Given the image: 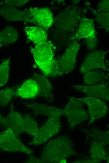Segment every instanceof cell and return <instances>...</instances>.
<instances>
[{
    "label": "cell",
    "mask_w": 109,
    "mask_h": 163,
    "mask_svg": "<svg viewBox=\"0 0 109 163\" xmlns=\"http://www.w3.org/2000/svg\"><path fill=\"white\" fill-rule=\"evenodd\" d=\"M33 54L36 64L44 74L51 76L55 60L54 46L51 42L48 41L37 45Z\"/></svg>",
    "instance_id": "obj_3"
},
{
    "label": "cell",
    "mask_w": 109,
    "mask_h": 163,
    "mask_svg": "<svg viewBox=\"0 0 109 163\" xmlns=\"http://www.w3.org/2000/svg\"><path fill=\"white\" fill-rule=\"evenodd\" d=\"M15 91L12 87H7L0 90V107L8 104L16 95Z\"/></svg>",
    "instance_id": "obj_23"
},
{
    "label": "cell",
    "mask_w": 109,
    "mask_h": 163,
    "mask_svg": "<svg viewBox=\"0 0 109 163\" xmlns=\"http://www.w3.org/2000/svg\"><path fill=\"white\" fill-rule=\"evenodd\" d=\"M90 144L91 156L93 162H99L108 159L107 154L104 145L94 139Z\"/></svg>",
    "instance_id": "obj_19"
},
{
    "label": "cell",
    "mask_w": 109,
    "mask_h": 163,
    "mask_svg": "<svg viewBox=\"0 0 109 163\" xmlns=\"http://www.w3.org/2000/svg\"><path fill=\"white\" fill-rule=\"evenodd\" d=\"M33 78L38 84L39 91V95L45 99H53L54 95L52 86L48 79L38 73L34 74Z\"/></svg>",
    "instance_id": "obj_16"
},
{
    "label": "cell",
    "mask_w": 109,
    "mask_h": 163,
    "mask_svg": "<svg viewBox=\"0 0 109 163\" xmlns=\"http://www.w3.org/2000/svg\"><path fill=\"white\" fill-rule=\"evenodd\" d=\"M71 140L67 136H59L51 140L43 148L40 162L61 163L65 159L76 154Z\"/></svg>",
    "instance_id": "obj_1"
},
{
    "label": "cell",
    "mask_w": 109,
    "mask_h": 163,
    "mask_svg": "<svg viewBox=\"0 0 109 163\" xmlns=\"http://www.w3.org/2000/svg\"><path fill=\"white\" fill-rule=\"evenodd\" d=\"M76 98L86 104L88 108L90 118L88 125L105 117L106 114L108 109L107 105L101 99L91 97Z\"/></svg>",
    "instance_id": "obj_9"
},
{
    "label": "cell",
    "mask_w": 109,
    "mask_h": 163,
    "mask_svg": "<svg viewBox=\"0 0 109 163\" xmlns=\"http://www.w3.org/2000/svg\"><path fill=\"white\" fill-rule=\"evenodd\" d=\"M10 60H4L0 65V87L5 85L7 83L9 75Z\"/></svg>",
    "instance_id": "obj_24"
},
{
    "label": "cell",
    "mask_w": 109,
    "mask_h": 163,
    "mask_svg": "<svg viewBox=\"0 0 109 163\" xmlns=\"http://www.w3.org/2000/svg\"><path fill=\"white\" fill-rule=\"evenodd\" d=\"M94 140H96L104 145L109 143L108 131H104L97 129H92L89 132L88 134Z\"/></svg>",
    "instance_id": "obj_25"
},
{
    "label": "cell",
    "mask_w": 109,
    "mask_h": 163,
    "mask_svg": "<svg viewBox=\"0 0 109 163\" xmlns=\"http://www.w3.org/2000/svg\"><path fill=\"white\" fill-rule=\"evenodd\" d=\"M16 95L24 98H34L39 95V91L36 82L33 79L27 80L15 91Z\"/></svg>",
    "instance_id": "obj_15"
},
{
    "label": "cell",
    "mask_w": 109,
    "mask_h": 163,
    "mask_svg": "<svg viewBox=\"0 0 109 163\" xmlns=\"http://www.w3.org/2000/svg\"><path fill=\"white\" fill-rule=\"evenodd\" d=\"M106 51L96 50L88 53L86 56L80 67V72L85 74L96 70H101L106 72L109 68L105 62Z\"/></svg>",
    "instance_id": "obj_8"
},
{
    "label": "cell",
    "mask_w": 109,
    "mask_h": 163,
    "mask_svg": "<svg viewBox=\"0 0 109 163\" xmlns=\"http://www.w3.org/2000/svg\"><path fill=\"white\" fill-rule=\"evenodd\" d=\"M92 11L95 19L100 25L103 28L106 32L109 31V12H103L93 10Z\"/></svg>",
    "instance_id": "obj_22"
},
{
    "label": "cell",
    "mask_w": 109,
    "mask_h": 163,
    "mask_svg": "<svg viewBox=\"0 0 109 163\" xmlns=\"http://www.w3.org/2000/svg\"><path fill=\"white\" fill-rule=\"evenodd\" d=\"M34 23L43 28L50 27L54 22L51 10L48 8H33Z\"/></svg>",
    "instance_id": "obj_12"
},
{
    "label": "cell",
    "mask_w": 109,
    "mask_h": 163,
    "mask_svg": "<svg viewBox=\"0 0 109 163\" xmlns=\"http://www.w3.org/2000/svg\"><path fill=\"white\" fill-rule=\"evenodd\" d=\"M22 116L24 120L25 132L33 137L39 128L38 124L29 116L23 115Z\"/></svg>",
    "instance_id": "obj_21"
},
{
    "label": "cell",
    "mask_w": 109,
    "mask_h": 163,
    "mask_svg": "<svg viewBox=\"0 0 109 163\" xmlns=\"http://www.w3.org/2000/svg\"><path fill=\"white\" fill-rule=\"evenodd\" d=\"M61 124L60 118L49 117L44 124L39 128L29 144L38 146L47 141L60 130Z\"/></svg>",
    "instance_id": "obj_7"
},
{
    "label": "cell",
    "mask_w": 109,
    "mask_h": 163,
    "mask_svg": "<svg viewBox=\"0 0 109 163\" xmlns=\"http://www.w3.org/2000/svg\"><path fill=\"white\" fill-rule=\"evenodd\" d=\"M24 30L28 38L37 45L47 41L48 34L43 28L37 26H26Z\"/></svg>",
    "instance_id": "obj_17"
},
{
    "label": "cell",
    "mask_w": 109,
    "mask_h": 163,
    "mask_svg": "<svg viewBox=\"0 0 109 163\" xmlns=\"http://www.w3.org/2000/svg\"><path fill=\"white\" fill-rule=\"evenodd\" d=\"M109 1L108 0H102L100 2L97 6V11L103 12H109Z\"/></svg>",
    "instance_id": "obj_27"
},
{
    "label": "cell",
    "mask_w": 109,
    "mask_h": 163,
    "mask_svg": "<svg viewBox=\"0 0 109 163\" xmlns=\"http://www.w3.org/2000/svg\"><path fill=\"white\" fill-rule=\"evenodd\" d=\"M18 134L10 129H7L0 133V149L8 152H21L31 155L33 150L24 145Z\"/></svg>",
    "instance_id": "obj_6"
},
{
    "label": "cell",
    "mask_w": 109,
    "mask_h": 163,
    "mask_svg": "<svg viewBox=\"0 0 109 163\" xmlns=\"http://www.w3.org/2000/svg\"><path fill=\"white\" fill-rule=\"evenodd\" d=\"M106 72L98 70H92L84 74V80L86 85H93L106 83L108 79L109 74Z\"/></svg>",
    "instance_id": "obj_18"
},
{
    "label": "cell",
    "mask_w": 109,
    "mask_h": 163,
    "mask_svg": "<svg viewBox=\"0 0 109 163\" xmlns=\"http://www.w3.org/2000/svg\"><path fill=\"white\" fill-rule=\"evenodd\" d=\"M3 118L2 117V116L0 114V121L1 122L3 119Z\"/></svg>",
    "instance_id": "obj_29"
},
{
    "label": "cell",
    "mask_w": 109,
    "mask_h": 163,
    "mask_svg": "<svg viewBox=\"0 0 109 163\" xmlns=\"http://www.w3.org/2000/svg\"><path fill=\"white\" fill-rule=\"evenodd\" d=\"M0 36L4 45L11 44L16 41L18 34L17 30L11 26H7L0 31Z\"/></svg>",
    "instance_id": "obj_20"
},
{
    "label": "cell",
    "mask_w": 109,
    "mask_h": 163,
    "mask_svg": "<svg viewBox=\"0 0 109 163\" xmlns=\"http://www.w3.org/2000/svg\"><path fill=\"white\" fill-rule=\"evenodd\" d=\"M81 8L75 6H70L61 11L56 16L55 22L60 29L73 31L77 30L81 20Z\"/></svg>",
    "instance_id": "obj_4"
},
{
    "label": "cell",
    "mask_w": 109,
    "mask_h": 163,
    "mask_svg": "<svg viewBox=\"0 0 109 163\" xmlns=\"http://www.w3.org/2000/svg\"><path fill=\"white\" fill-rule=\"evenodd\" d=\"M3 45H4L3 43V42H2V39H1L0 36V48L2 47Z\"/></svg>",
    "instance_id": "obj_28"
},
{
    "label": "cell",
    "mask_w": 109,
    "mask_h": 163,
    "mask_svg": "<svg viewBox=\"0 0 109 163\" xmlns=\"http://www.w3.org/2000/svg\"><path fill=\"white\" fill-rule=\"evenodd\" d=\"M26 106L37 114L49 117L60 118L63 115V109L38 103H27Z\"/></svg>",
    "instance_id": "obj_13"
},
{
    "label": "cell",
    "mask_w": 109,
    "mask_h": 163,
    "mask_svg": "<svg viewBox=\"0 0 109 163\" xmlns=\"http://www.w3.org/2000/svg\"><path fill=\"white\" fill-rule=\"evenodd\" d=\"M94 21L86 17L81 18L75 35L78 39L95 37Z\"/></svg>",
    "instance_id": "obj_14"
},
{
    "label": "cell",
    "mask_w": 109,
    "mask_h": 163,
    "mask_svg": "<svg viewBox=\"0 0 109 163\" xmlns=\"http://www.w3.org/2000/svg\"><path fill=\"white\" fill-rule=\"evenodd\" d=\"M80 44L76 41L71 43L58 60H55L51 76H60L71 72L76 64Z\"/></svg>",
    "instance_id": "obj_2"
},
{
    "label": "cell",
    "mask_w": 109,
    "mask_h": 163,
    "mask_svg": "<svg viewBox=\"0 0 109 163\" xmlns=\"http://www.w3.org/2000/svg\"><path fill=\"white\" fill-rule=\"evenodd\" d=\"M63 115L67 119L68 124L71 129L87 120L88 115L83 105V103L76 97H71L63 109Z\"/></svg>",
    "instance_id": "obj_5"
},
{
    "label": "cell",
    "mask_w": 109,
    "mask_h": 163,
    "mask_svg": "<svg viewBox=\"0 0 109 163\" xmlns=\"http://www.w3.org/2000/svg\"><path fill=\"white\" fill-rule=\"evenodd\" d=\"M76 89L86 94L89 97L100 99L109 100V93L108 82L93 85H76L73 86Z\"/></svg>",
    "instance_id": "obj_10"
},
{
    "label": "cell",
    "mask_w": 109,
    "mask_h": 163,
    "mask_svg": "<svg viewBox=\"0 0 109 163\" xmlns=\"http://www.w3.org/2000/svg\"><path fill=\"white\" fill-rule=\"evenodd\" d=\"M30 1L29 0H3L0 2V6H7L15 8L21 7Z\"/></svg>",
    "instance_id": "obj_26"
},
{
    "label": "cell",
    "mask_w": 109,
    "mask_h": 163,
    "mask_svg": "<svg viewBox=\"0 0 109 163\" xmlns=\"http://www.w3.org/2000/svg\"><path fill=\"white\" fill-rule=\"evenodd\" d=\"M1 124L7 129H10L19 135L25 132L24 120L22 116L15 111L11 105L10 112L7 116L3 118Z\"/></svg>",
    "instance_id": "obj_11"
}]
</instances>
